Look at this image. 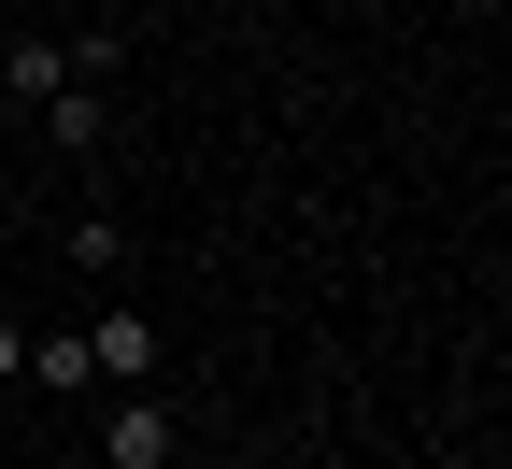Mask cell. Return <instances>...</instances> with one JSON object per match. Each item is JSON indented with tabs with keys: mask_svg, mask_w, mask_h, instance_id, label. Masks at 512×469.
<instances>
[{
	"mask_svg": "<svg viewBox=\"0 0 512 469\" xmlns=\"http://www.w3.org/2000/svg\"><path fill=\"white\" fill-rule=\"evenodd\" d=\"M15 370H29V327H15V313H0V384H15Z\"/></svg>",
	"mask_w": 512,
	"mask_h": 469,
	"instance_id": "obj_5",
	"label": "cell"
},
{
	"mask_svg": "<svg viewBox=\"0 0 512 469\" xmlns=\"http://www.w3.org/2000/svg\"><path fill=\"white\" fill-rule=\"evenodd\" d=\"M185 427H171V398L157 384H114V413H100V469H171Z\"/></svg>",
	"mask_w": 512,
	"mask_h": 469,
	"instance_id": "obj_1",
	"label": "cell"
},
{
	"mask_svg": "<svg viewBox=\"0 0 512 469\" xmlns=\"http://www.w3.org/2000/svg\"><path fill=\"white\" fill-rule=\"evenodd\" d=\"M0 86H15V100L43 114L57 86H100V72H86V57H72V43H57V29H15V43H0Z\"/></svg>",
	"mask_w": 512,
	"mask_h": 469,
	"instance_id": "obj_2",
	"label": "cell"
},
{
	"mask_svg": "<svg viewBox=\"0 0 512 469\" xmlns=\"http://www.w3.org/2000/svg\"><path fill=\"white\" fill-rule=\"evenodd\" d=\"M43 143H57V157H100V143H114V86H57V100H43Z\"/></svg>",
	"mask_w": 512,
	"mask_h": 469,
	"instance_id": "obj_4",
	"label": "cell"
},
{
	"mask_svg": "<svg viewBox=\"0 0 512 469\" xmlns=\"http://www.w3.org/2000/svg\"><path fill=\"white\" fill-rule=\"evenodd\" d=\"M171 469H228V455H171Z\"/></svg>",
	"mask_w": 512,
	"mask_h": 469,
	"instance_id": "obj_6",
	"label": "cell"
},
{
	"mask_svg": "<svg viewBox=\"0 0 512 469\" xmlns=\"http://www.w3.org/2000/svg\"><path fill=\"white\" fill-rule=\"evenodd\" d=\"M86 370H100V384H157V327L128 313V299H100V313H86Z\"/></svg>",
	"mask_w": 512,
	"mask_h": 469,
	"instance_id": "obj_3",
	"label": "cell"
}]
</instances>
